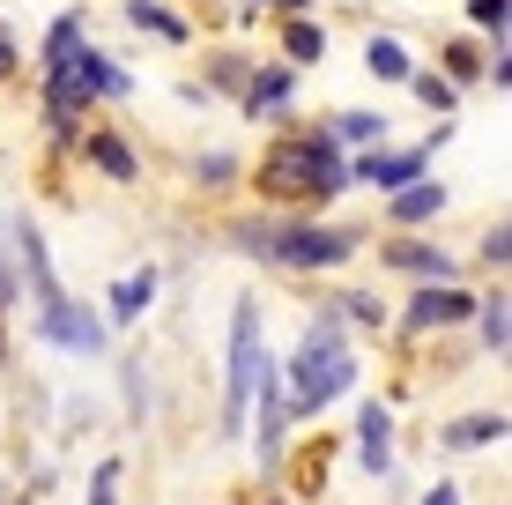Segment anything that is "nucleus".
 <instances>
[{
  "instance_id": "nucleus-18",
  "label": "nucleus",
  "mask_w": 512,
  "mask_h": 505,
  "mask_svg": "<svg viewBox=\"0 0 512 505\" xmlns=\"http://www.w3.org/2000/svg\"><path fill=\"white\" fill-rule=\"evenodd\" d=\"M364 67H372L379 82H409V75H416L409 52H401V38H372V45H364Z\"/></svg>"
},
{
  "instance_id": "nucleus-23",
  "label": "nucleus",
  "mask_w": 512,
  "mask_h": 505,
  "mask_svg": "<svg viewBox=\"0 0 512 505\" xmlns=\"http://www.w3.org/2000/svg\"><path fill=\"white\" fill-rule=\"evenodd\" d=\"M75 45H82V15H75V8H67V15H60V23H52V30H45V67H52V60H67V52H75Z\"/></svg>"
},
{
  "instance_id": "nucleus-17",
  "label": "nucleus",
  "mask_w": 512,
  "mask_h": 505,
  "mask_svg": "<svg viewBox=\"0 0 512 505\" xmlns=\"http://www.w3.org/2000/svg\"><path fill=\"white\" fill-rule=\"evenodd\" d=\"M127 23H134V30H156L164 45H186V38H193L179 15H171V8H156V0H127Z\"/></svg>"
},
{
  "instance_id": "nucleus-20",
  "label": "nucleus",
  "mask_w": 512,
  "mask_h": 505,
  "mask_svg": "<svg viewBox=\"0 0 512 505\" xmlns=\"http://www.w3.org/2000/svg\"><path fill=\"white\" fill-rule=\"evenodd\" d=\"M498 439H505V416H461V424L446 431L453 454H468V446H498Z\"/></svg>"
},
{
  "instance_id": "nucleus-3",
  "label": "nucleus",
  "mask_w": 512,
  "mask_h": 505,
  "mask_svg": "<svg viewBox=\"0 0 512 505\" xmlns=\"http://www.w3.org/2000/svg\"><path fill=\"white\" fill-rule=\"evenodd\" d=\"M349 387H357V350H349L342 320L320 312V320H312V335H305V350H297V364H290L282 409H290V416H320L334 394H349Z\"/></svg>"
},
{
  "instance_id": "nucleus-27",
  "label": "nucleus",
  "mask_w": 512,
  "mask_h": 505,
  "mask_svg": "<svg viewBox=\"0 0 512 505\" xmlns=\"http://www.w3.org/2000/svg\"><path fill=\"white\" fill-rule=\"evenodd\" d=\"M231 179H238L231 156H201V186H231Z\"/></svg>"
},
{
  "instance_id": "nucleus-16",
  "label": "nucleus",
  "mask_w": 512,
  "mask_h": 505,
  "mask_svg": "<svg viewBox=\"0 0 512 505\" xmlns=\"http://www.w3.org/2000/svg\"><path fill=\"white\" fill-rule=\"evenodd\" d=\"M320 134H327L334 149H342V142H349V149H372V142H386V119H379V112H342V119L320 127Z\"/></svg>"
},
{
  "instance_id": "nucleus-30",
  "label": "nucleus",
  "mask_w": 512,
  "mask_h": 505,
  "mask_svg": "<svg viewBox=\"0 0 512 505\" xmlns=\"http://www.w3.org/2000/svg\"><path fill=\"white\" fill-rule=\"evenodd\" d=\"M423 505H461V491H453V483H438V491L423 498Z\"/></svg>"
},
{
  "instance_id": "nucleus-25",
  "label": "nucleus",
  "mask_w": 512,
  "mask_h": 505,
  "mask_svg": "<svg viewBox=\"0 0 512 505\" xmlns=\"http://www.w3.org/2000/svg\"><path fill=\"white\" fill-rule=\"evenodd\" d=\"M505 15H512L505 0H468V23H475V30H490L498 45H505Z\"/></svg>"
},
{
  "instance_id": "nucleus-11",
  "label": "nucleus",
  "mask_w": 512,
  "mask_h": 505,
  "mask_svg": "<svg viewBox=\"0 0 512 505\" xmlns=\"http://www.w3.org/2000/svg\"><path fill=\"white\" fill-rule=\"evenodd\" d=\"M156 283H164V275H156V268H134V275H127V283H119V290H112V327H134V320H141V312H149V305H156Z\"/></svg>"
},
{
  "instance_id": "nucleus-1",
  "label": "nucleus",
  "mask_w": 512,
  "mask_h": 505,
  "mask_svg": "<svg viewBox=\"0 0 512 505\" xmlns=\"http://www.w3.org/2000/svg\"><path fill=\"white\" fill-rule=\"evenodd\" d=\"M253 179H260V194H268V201H312V208H320V201H334V194L349 186V156L334 149L320 127H312V134L275 142L268 156H260Z\"/></svg>"
},
{
  "instance_id": "nucleus-31",
  "label": "nucleus",
  "mask_w": 512,
  "mask_h": 505,
  "mask_svg": "<svg viewBox=\"0 0 512 505\" xmlns=\"http://www.w3.org/2000/svg\"><path fill=\"white\" fill-rule=\"evenodd\" d=\"M253 8H290V15H305L312 0H253Z\"/></svg>"
},
{
  "instance_id": "nucleus-32",
  "label": "nucleus",
  "mask_w": 512,
  "mask_h": 505,
  "mask_svg": "<svg viewBox=\"0 0 512 505\" xmlns=\"http://www.w3.org/2000/svg\"><path fill=\"white\" fill-rule=\"evenodd\" d=\"M0 305H15V275H8V260H0Z\"/></svg>"
},
{
  "instance_id": "nucleus-10",
  "label": "nucleus",
  "mask_w": 512,
  "mask_h": 505,
  "mask_svg": "<svg viewBox=\"0 0 512 505\" xmlns=\"http://www.w3.org/2000/svg\"><path fill=\"white\" fill-rule=\"evenodd\" d=\"M357 431H364V468H372V476H386V468H394V416H386L379 402H364Z\"/></svg>"
},
{
  "instance_id": "nucleus-9",
  "label": "nucleus",
  "mask_w": 512,
  "mask_h": 505,
  "mask_svg": "<svg viewBox=\"0 0 512 505\" xmlns=\"http://www.w3.org/2000/svg\"><path fill=\"white\" fill-rule=\"evenodd\" d=\"M290 90H297L290 67H260V75H245V119H275V112H290Z\"/></svg>"
},
{
  "instance_id": "nucleus-22",
  "label": "nucleus",
  "mask_w": 512,
  "mask_h": 505,
  "mask_svg": "<svg viewBox=\"0 0 512 505\" xmlns=\"http://www.w3.org/2000/svg\"><path fill=\"white\" fill-rule=\"evenodd\" d=\"M475 320H483V342H490V350H505V327H512V312H505V290H490V298L475 305Z\"/></svg>"
},
{
  "instance_id": "nucleus-14",
  "label": "nucleus",
  "mask_w": 512,
  "mask_h": 505,
  "mask_svg": "<svg viewBox=\"0 0 512 505\" xmlns=\"http://www.w3.org/2000/svg\"><path fill=\"white\" fill-rule=\"evenodd\" d=\"M438 208H446V186L416 179V186H401V194H394V223H409V231H416V223H431Z\"/></svg>"
},
{
  "instance_id": "nucleus-7",
  "label": "nucleus",
  "mask_w": 512,
  "mask_h": 505,
  "mask_svg": "<svg viewBox=\"0 0 512 505\" xmlns=\"http://www.w3.org/2000/svg\"><path fill=\"white\" fill-rule=\"evenodd\" d=\"M423 171H431V149H372V156H357L349 164V179H364V186H379V194H401V186H416Z\"/></svg>"
},
{
  "instance_id": "nucleus-24",
  "label": "nucleus",
  "mask_w": 512,
  "mask_h": 505,
  "mask_svg": "<svg viewBox=\"0 0 512 505\" xmlns=\"http://www.w3.org/2000/svg\"><path fill=\"white\" fill-rule=\"evenodd\" d=\"M409 90L431 104V112H453V104H461V90H453V82H438V75H409Z\"/></svg>"
},
{
  "instance_id": "nucleus-12",
  "label": "nucleus",
  "mask_w": 512,
  "mask_h": 505,
  "mask_svg": "<svg viewBox=\"0 0 512 505\" xmlns=\"http://www.w3.org/2000/svg\"><path fill=\"white\" fill-rule=\"evenodd\" d=\"M468 298H461V290H423V298L409 305V335H423V327H446V320H468Z\"/></svg>"
},
{
  "instance_id": "nucleus-13",
  "label": "nucleus",
  "mask_w": 512,
  "mask_h": 505,
  "mask_svg": "<svg viewBox=\"0 0 512 505\" xmlns=\"http://www.w3.org/2000/svg\"><path fill=\"white\" fill-rule=\"evenodd\" d=\"M82 156H90V164L104 171V179H119V186H134L141 179V164H134V149L119 142V134H90V142H82Z\"/></svg>"
},
{
  "instance_id": "nucleus-21",
  "label": "nucleus",
  "mask_w": 512,
  "mask_h": 505,
  "mask_svg": "<svg viewBox=\"0 0 512 505\" xmlns=\"http://www.w3.org/2000/svg\"><path fill=\"white\" fill-rule=\"evenodd\" d=\"M282 45H290V60H327V30H320V23H305V15L282 30Z\"/></svg>"
},
{
  "instance_id": "nucleus-6",
  "label": "nucleus",
  "mask_w": 512,
  "mask_h": 505,
  "mask_svg": "<svg viewBox=\"0 0 512 505\" xmlns=\"http://www.w3.org/2000/svg\"><path fill=\"white\" fill-rule=\"evenodd\" d=\"M38 335L45 342H60V350H82V357H104V320L90 305H75V298H52V305H38Z\"/></svg>"
},
{
  "instance_id": "nucleus-2",
  "label": "nucleus",
  "mask_w": 512,
  "mask_h": 505,
  "mask_svg": "<svg viewBox=\"0 0 512 505\" xmlns=\"http://www.w3.org/2000/svg\"><path fill=\"white\" fill-rule=\"evenodd\" d=\"M97 97L127 104L134 97V75H127V67H112L90 38H82L67 60L45 67V127H52V142H75V112H82V104H97Z\"/></svg>"
},
{
  "instance_id": "nucleus-26",
  "label": "nucleus",
  "mask_w": 512,
  "mask_h": 505,
  "mask_svg": "<svg viewBox=\"0 0 512 505\" xmlns=\"http://www.w3.org/2000/svg\"><path fill=\"white\" fill-rule=\"evenodd\" d=\"M90 505H119V461H104V468H97V483H90Z\"/></svg>"
},
{
  "instance_id": "nucleus-19",
  "label": "nucleus",
  "mask_w": 512,
  "mask_h": 505,
  "mask_svg": "<svg viewBox=\"0 0 512 505\" xmlns=\"http://www.w3.org/2000/svg\"><path fill=\"white\" fill-rule=\"evenodd\" d=\"M386 268H409V275L431 283V275H453V260L438 253V246H386Z\"/></svg>"
},
{
  "instance_id": "nucleus-15",
  "label": "nucleus",
  "mask_w": 512,
  "mask_h": 505,
  "mask_svg": "<svg viewBox=\"0 0 512 505\" xmlns=\"http://www.w3.org/2000/svg\"><path fill=\"white\" fill-rule=\"evenodd\" d=\"M282 424H290V409H282V387L260 372V461L282 454Z\"/></svg>"
},
{
  "instance_id": "nucleus-29",
  "label": "nucleus",
  "mask_w": 512,
  "mask_h": 505,
  "mask_svg": "<svg viewBox=\"0 0 512 505\" xmlns=\"http://www.w3.org/2000/svg\"><path fill=\"white\" fill-rule=\"evenodd\" d=\"M0 75H15V38L0 30Z\"/></svg>"
},
{
  "instance_id": "nucleus-4",
  "label": "nucleus",
  "mask_w": 512,
  "mask_h": 505,
  "mask_svg": "<svg viewBox=\"0 0 512 505\" xmlns=\"http://www.w3.org/2000/svg\"><path fill=\"white\" fill-rule=\"evenodd\" d=\"M238 253H260L275 268H342L357 253V231H320V223H238Z\"/></svg>"
},
{
  "instance_id": "nucleus-8",
  "label": "nucleus",
  "mask_w": 512,
  "mask_h": 505,
  "mask_svg": "<svg viewBox=\"0 0 512 505\" xmlns=\"http://www.w3.org/2000/svg\"><path fill=\"white\" fill-rule=\"evenodd\" d=\"M15 246H23V275H30V298H38V305H52V298H67V290H60V275H52V253H45V231H38V223H15Z\"/></svg>"
},
{
  "instance_id": "nucleus-5",
  "label": "nucleus",
  "mask_w": 512,
  "mask_h": 505,
  "mask_svg": "<svg viewBox=\"0 0 512 505\" xmlns=\"http://www.w3.org/2000/svg\"><path fill=\"white\" fill-rule=\"evenodd\" d=\"M260 372H268V342H260V298H238L231 305V394H223V431L245 424L260 394Z\"/></svg>"
},
{
  "instance_id": "nucleus-28",
  "label": "nucleus",
  "mask_w": 512,
  "mask_h": 505,
  "mask_svg": "<svg viewBox=\"0 0 512 505\" xmlns=\"http://www.w3.org/2000/svg\"><path fill=\"white\" fill-rule=\"evenodd\" d=\"M505 253H512V246H505V223H498V231L483 238V260H490V268H505Z\"/></svg>"
}]
</instances>
